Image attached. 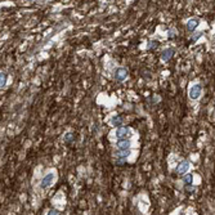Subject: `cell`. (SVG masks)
Here are the masks:
<instances>
[{
  "label": "cell",
  "instance_id": "cell-1",
  "mask_svg": "<svg viewBox=\"0 0 215 215\" xmlns=\"http://www.w3.org/2000/svg\"><path fill=\"white\" fill-rule=\"evenodd\" d=\"M54 182H56V173L50 171V173H48L44 178L41 179V182H40V188H43V190H47V188H49Z\"/></svg>",
  "mask_w": 215,
  "mask_h": 215
},
{
  "label": "cell",
  "instance_id": "cell-2",
  "mask_svg": "<svg viewBox=\"0 0 215 215\" xmlns=\"http://www.w3.org/2000/svg\"><path fill=\"white\" fill-rule=\"evenodd\" d=\"M188 94H190V98H191L192 101L199 99L200 96L202 94V87H201V84H195V85H192V87L190 88V92H188Z\"/></svg>",
  "mask_w": 215,
  "mask_h": 215
},
{
  "label": "cell",
  "instance_id": "cell-3",
  "mask_svg": "<svg viewBox=\"0 0 215 215\" xmlns=\"http://www.w3.org/2000/svg\"><path fill=\"white\" fill-rule=\"evenodd\" d=\"M126 77H128V71L125 70V68H123V67L116 68V71H115V79H116V81L123 83V81L126 80Z\"/></svg>",
  "mask_w": 215,
  "mask_h": 215
},
{
  "label": "cell",
  "instance_id": "cell-4",
  "mask_svg": "<svg viewBox=\"0 0 215 215\" xmlns=\"http://www.w3.org/2000/svg\"><path fill=\"white\" fill-rule=\"evenodd\" d=\"M116 147L119 152H128L130 151V141L129 139H123V141H117Z\"/></svg>",
  "mask_w": 215,
  "mask_h": 215
},
{
  "label": "cell",
  "instance_id": "cell-5",
  "mask_svg": "<svg viewBox=\"0 0 215 215\" xmlns=\"http://www.w3.org/2000/svg\"><path fill=\"white\" fill-rule=\"evenodd\" d=\"M174 53H175V50H174L173 48L164 49V50L161 52V59H162V61H164V62H168V61H170V59L173 58Z\"/></svg>",
  "mask_w": 215,
  "mask_h": 215
},
{
  "label": "cell",
  "instance_id": "cell-6",
  "mask_svg": "<svg viewBox=\"0 0 215 215\" xmlns=\"http://www.w3.org/2000/svg\"><path fill=\"white\" fill-rule=\"evenodd\" d=\"M129 133H130V130H129L128 128H125V126L117 128V130H116V138H117L119 141L126 139V137L129 135Z\"/></svg>",
  "mask_w": 215,
  "mask_h": 215
},
{
  "label": "cell",
  "instance_id": "cell-7",
  "mask_svg": "<svg viewBox=\"0 0 215 215\" xmlns=\"http://www.w3.org/2000/svg\"><path fill=\"white\" fill-rule=\"evenodd\" d=\"M191 168V164L188 161H182L180 164L178 165V168H177V173L178 174H182V175H184L186 173H188V169Z\"/></svg>",
  "mask_w": 215,
  "mask_h": 215
},
{
  "label": "cell",
  "instance_id": "cell-8",
  "mask_svg": "<svg viewBox=\"0 0 215 215\" xmlns=\"http://www.w3.org/2000/svg\"><path fill=\"white\" fill-rule=\"evenodd\" d=\"M199 25H200V20L199 18H190L187 21V30L190 32H192V31L196 30V27Z\"/></svg>",
  "mask_w": 215,
  "mask_h": 215
},
{
  "label": "cell",
  "instance_id": "cell-9",
  "mask_svg": "<svg viewBox=\"0 0 215 215\" xmlns=\"http://www.w3.org/2000/svg\"><path fill=\"white\" fill-rule=\"evenodd\" d=\"M129 155H130V151H128V152H120V155L116 157V162L119 165H123L124 162L126 161V159L129 157Z\"/></svg>",
  "mask_w": 215,
  "mask_h": 215
},
{
  "label": "cell",
  "instance_id": "cell-10",
  "mask_svg": "<svg viewBox=\"0 0 215 215\" xmlns=\"http://www.w3.org/2000/svg\"><path fill=\"white\" fill-rule=\"evenodd\" d=\"M123 123H124L123 117H121V116H119V115L114 116V117H112V120H111V124H112L114 126H119V128H121Z\"/></svg>",
  "mask_w": 215,
  "mask_h": 215
},
{
  "label": "cell",
  "instance_id": "cell-11",
  "mask_svg": "<svg viewBox=\"0 0 215 215\" xmlns=\"http://www.w3.org/2000/svg\"><path fill=\"white\" fill-rule=\"evenodd\" d=\"M183 182H184L186 186H191L193 183V177L191 174H186L184 178H183Z\"/></svg>",
  "mask_w": 215,
  "mask_h": 215
},
{
  "label": "cell",
  "instance_id": "cell-12",
  "mask_svg": "<svg viewBox=\"0 0 215 215\" xmlns=\"http://www.w3.org/2000/svg\"><path fill=\"white\" fill-rule=\"evenodd\" d=\"M72 141H74V134H72V133H67V134L65 135V138H63V142H65L66 144H71Z\"/></svg>",
  "mask_w": 215,
  "mask_h": 215
},
{
  "label": "cell",
  "instance_id": "cell-13",
  "mask_svg": "<svg viewBox=\"0 0 215 215\" xmlns=\"http://www.w3.org/2000/svg\"><path fill=\"white\" fill-rule=\"evenodd\" d=\"M7 80H8V75L5 72H2V77H0V87L4 88L7 85Z\"/></svg>",
  "mask_w": 215,
  "mask_h": 215
},
{
  "label": "cell",
  "instance_id": "cell-14",
  "mask_svg": "<svg viewBox=\"0 0 215 215\" xmlns=\"http://www.w3.org/2000/svg\"><path fill=\"white\" fill-rule=\"evenodd\" d=\"M157 45H159L157 41H152V43H150V45H147V50H151V49H153V48H156Z\"/></svg>",
  "mask_w": 215,
  "mask_h": 215
},
{
  "label": "cell",
  "instance_id": "cell-15",
  "mask_svg": "<svg viewBox=\"0 0 215 215\" xmlns=\"http://www.w3.org/2000/svg\"><path fill=\"white\" fill-rule=\"evenodd\" d=\"M201 35H202V32H196V35H193V36H192V41H196V40L199 39Z\"/></svg>",
  "mask_w": 215,
  "mask_h": 215
},
{
  "label": "cell",
  "instance_id": "cell-16",
  "mask_svg": "<svg viewBox=\"0 0 215 215\" xmlns=\"http://www.w3.org/2000/svg\"><path fill=\"white\" fill-rule=\"evenodd\" d=\"M47 215H59V213L57 211V210H54V209H52V210H49L48 211V214Z\"/></svg>",
  "mask_w": 215,
  "mask_h": 215
},
{
  "label": "cell",
  "instance_id": "cell-17",
  "mask_svg": "<svg viewBox=\"0 0 215 215\" xmlns=\"http://www.w3.org/2000/svg\"><path fill=\"white\" fill-rule=\"evenodd\" d=\"M174 36V34H173V30H170L169 31V38H173Z\"/></svg>",
  "mask_w": 215,
  "mask_h": 215
}]
</instances>
